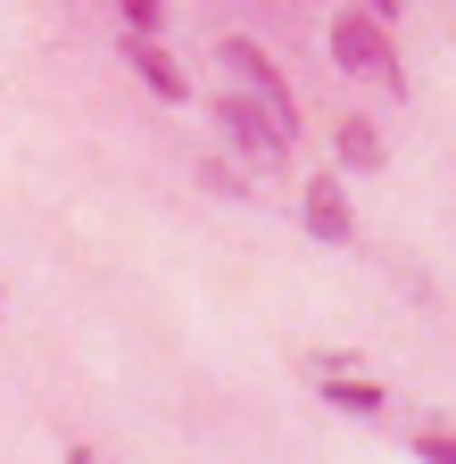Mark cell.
I'll return each instance as SVG.
<instances>
[{
    "mask_svg": "<svg viewBox=\"0 0 456 464\" xmlns=\"http://www.w3.org/2000/svg\"><path fill=\"white\" fill-rule=\"evenodd\" d=\"M67 464H100V456H92V448H67Z\"/></svg>",
    "mask_w": 456,
    "mask_h": 464,
    "instance_id": "cell-10",
    "label": "cell"
},
{
    "mask_svg": "<svg viewBox=\"0 0 456 464\" xmlns=\"http://www.w3.org/2000/svg\"><path fill=\"white\" fill-rule=\"evenodd\" d=\"M415 456L423 464H456V423H423L415 431Z\"/></svg>",
    "mask_w": 456,
    "mask_h": 464,
    "instance_id": "cell-8",
    "label": "cell"
},
{
    "mask_svg": "<svg viewBox=\"0 0 456 464\" xmlns=\"http://www.w3.org/2000/svg\"><path fill=\"white\" fill-rule=\"evenodd\" d=\"M299 224L315 232V241H332V249H340V241H357V216H349V191H340L332 174H315V183L299 191Z\"/></svg>",
    "mask_w": 456,
    "mask_h": 464,
    "instance_id": "cell-4",
    "label": "cell"
},
{
    "mask_svg": "<svg viewBox=\"0 0 456 464\" xmlns=\"http://www.w3.org/2000/svg\"><path fill=\"white\" fill-rule=\"evenodd\" d=\"M340 166H382V133L365 125V116H349V125H340Z\"/></svg>",
    "mask_w": 456,
    "mask_h": 464,
    "instance_id": "cell-7",
    "label": "cell"
},
{
    "mask_svg": "<svg viewBox=\"0 0 456 464\" xmlns=\"http://www.w3.org/2000/svg\"><path fill=\"white\" fill-rule=\"evenodd\" d=\"M374 17H398V0H374Z\"/></svg>",
    "mask_w": 456,
    "mask_h": 464,
    "instance_id": "cell-11",
    "label": "cell"
},
{
    "mask_svg": "<svg viewBox=\"0 0 456 464\" xmlns=\"http://www.w3.org/2000/svg\"><path fill=\"white\" fill-rule=\"evenodd\" d=\"M125 67H133L158 100H175V108L191 100V83H183V67H175V50H158V34H133V42H125Z\"/></svg>",
    "mask_w": 456,
    "mask_h": 464,
    "instance_id": "cell-5",
    "label": "cell"
},
{
    "mask_svg": "<svg viewBox=\"0 0 456 464\" xmlns=\"http://www.w3.org/2000/svg\"><path fill=\"white\" fill-rule=\"evenodd\" d=\"M332 58H340V75L398 92V50H390V34H382V17H374V9H349V17L332 25Z\"/></svg>",
    "mask_w": 456,
    "mask_h": 464,
    "instance_id": "cell-1",
    "label": "cell"
},
{
    "mask_svg": "<svg viewBox=\"0 0 456 464\" xmlns=\"http://www.w3.org/2000/svg\"><path fill=\"white\" fill-rule=\"evenodd\" d=\"M216 133H224V141H233V150H241L249 166H266V174H274L282 158H291V133H282V125H274V116H266V108H257V100L241 92V83H233V92H224V100H216Z\"/></svg>",
    "mask_w": 456,
    "mask_h": 464,
    "instance_id": "cell-2",
    "label": "cell"
},
{
    "mask_svg": "<svg viewBox=\"0 0 456 464\" xmlns=\"http://www.w3.org/2000/svg\"><path fill=\"white\" fill-rule=\"evenodd\" d=\"M117 17H125L133 34H158V25H166V0H117Z\"/></svg>",
    "mask_w": 456,
    "mask_h": 464,
    "instance_id": "cell-9",
    "label": "cell"
},
{
    "mask_svg": "<svg viewBox=\"0 0 456 464\" xmlns=\"http://www.w3.org/2000/svg\"><path fill=\"white\" fill-rule=\"evenodd\" d=\"M324 406H340V415H382V382H357V373H332L324 365Z\"/></svg>",
    "mask_w": 456,
    "mask_h": 464,
    "instance_id": "cell-6",
    "label": "cell"
},
{
    "mask_svg": "<svg viewBox=\"0 0 456 464\" xmlns=\"http://www.w3.org/2000/svg\"><path fill=\"white\" fill-rule=\"evenodd\" d=\"M216 58H224V75H233V83H241V92H249V100H257V108L274 116L282 133H299V108H291V92H282V75H274V58H266L257 42H241V34H224V42H216Z\"/></svg>",
    "mask_w": 456,
    "mask_h": 464,
    "instance_id": "cell-3",
    "label": "cell"
}]
</instances>
